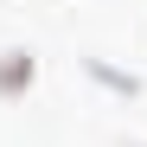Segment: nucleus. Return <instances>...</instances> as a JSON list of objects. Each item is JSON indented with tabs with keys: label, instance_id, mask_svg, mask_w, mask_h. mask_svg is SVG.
I'll return each instance as SVG.
<instances>
[{
	"label": "nucleus",
	"instance_id": "obj_1",
	"mask_svg": "<svg viewBox=\"0 0 147 147\" xmlns=\"http://www.w3.org/2000/svg\"><path fill=\"white\" fill-rule=\"evenodd\" d=\"M38 83V51L32 45H7L0 51V102H26Z\"/></svg>",
	"mask_w": 147,
	"mask_h": 147
},
{
	"label": "nucleus",
	"instance_id": "obj_2",
	"mask_svg": "<svg viewBox=\"0 0 147 147\" xmlns=\"http://www.w3.org/2000/svg\"><path fill=\"white\" fill-rule=\"evenodd\" d=\"M83 77L102 83L109 96H141V77H134V70H121L115 58H83Z\"/></svg>",
	"mask_w": 147,
	"mask_h": 147
}]
</instances>
